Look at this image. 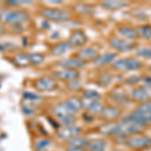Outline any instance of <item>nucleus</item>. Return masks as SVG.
Segmentation results:
<instances>
[{
	"label": "nucleus",
	"mask_w": 151,
	"mask_h": 151,
	"mask_svg": "<svg viewBox=\"0 0 151 151\" xmlns=\"http://www.w3.org/2000/svg\"><path fill=\"white\" fill-rule=\"evenodd\" d=\"M127 117L140 126L145 127L148 123L151 122V101L143 103Z\"/></svg>",
	"instance_id": "1"
},
{
	"label": "nucleus",
	"mask_w": 151,
	"mask_h": 151,
	"mask_svg": "<svg viewBox=\"0 0 151 151\" xmlns=\"http://www.w3.org/2000/svg\"><path fill=\"white\" fill-rule=\"evenodd\" d=\"M29 19L27 12L23 10H8L5 9L0 13V20L4 23H9L12 25H16L26 22Z\"/></svg>",
	"instance_id": "2"
},
{
	"label": "nucleus",
	"mask_w": 151,
	"mask_h": 151,
	"mask_svg": "<svg viewBox=\"0 0 151 151\" xmlns=\"http://www.w3.org/2000/svg\"><path fill=\"white\" fill-rule=\"evenodd\" d=\"M40 14L47 20L50 21H65L70 18V10L64 8H57V7H47L40 11Z\"/></svg>",
	"instance_id": "3"
},
{
	"label": "nucleus",
	"mask_w": 151,
	"mask_h": 151,
	"mask_svg": "<svg viewBox=\"0 0 151 151\" xmlns=\"http://www.w3.org/2000/svg\"><path fill=\"white\" fill-rule=\"evenodd\" d=\"M33 86L40 92H52L57 89L58 85L55 80L52 77H41L35 80Z\"/></svg>",
	"instance_id": "4"
},
{
	"label": "nucleus",
	"mask_w": 151,
	"mask_h": 151,
	"mask_svg": "<svg viewBox=\"0 0 151 151\" xmlns=\"http://www.w3.org/2000/svg\"><path fill=\"white\" fill-rule=\"evenodd\" d=\"M127 144L130 148L135 150H143L151 147V138L148 136H137L127 140Z\"/></svg>",
	"instance_id": "5"
},
{
	"label": "nucleus",
	"mask_w": 151,
	"mask_h": 151,
	"mask_svg": "<svg viewBox=\"0 0 151 151\" xmlns=\"http://www.w3.org/2000/svg\"><path fill=\"white\" fill-rule=\"evenodd\" d=\"M82 133V129L77 126H67L63 129H60L57 133V136L60 140L63 141H69L75 137H78Z\"/></svg>",
	"instance_id": "6"
},
{
	"label": "nucleus",
	"mask_w": 151,
	"mask_h": 151,
	"mask_svg": "<svg viewBox=\"0 0 151 151\" xmlns=\"http://www.w3.org/2000/svg\"><path fill=\"white\" fill-rule=\"evenodd\" d=\"M141 67V63L137 58H123V60H117L113 65V68L117 70H137Z\"/></svg>",
	"instance_id": "7"
},
{
	"label": "nucleus",
	"mask_w": 151,
	"mask_h": 151,
	"mask_svg": "<svg viewBox=\"0 0 151 151\" xmlns=\"http://www.w3.org/2000/svg\"><path fill=\"white\" fill-rule=\"evenodd\" d=\"M52 113L57 117L58 120V119L65 118V117H68V116H75L74 112L70 110V108L68 106L65 101L55 105L52 109Z\"/></svg>",
	"instance_id": "8"
},
{
	"label": "nucleus",
	"mask_w": 151,
	"mask_h": 151,
	"mask_svg": "<svg viewBox=\"0 0 151 151\" xmlns=\"http://www.w3.org/2000/svg\"><path fill=\"white\" fill-rule=\"evenodd\" d=\"M55 78H57L58 80L62 81H68V82H73L79 78V73L76 70H69V69H62L55 70L53 73Z\"/></svg>",
	"instance_id": "9"
},
{
	"label": "nucleus",
	"mask_w": 151,
	"mask_h": 151,
	"mask_svg": "<svg viewBox=\"0 0 151 151\" xmlns=\"http://www.w3.org/2000/svg\"><path fill=\"white\" fill-rule=\"evenodd\" d=\"M63 69H69V70H76L81 69L85 65V62L80 60L79 58H65V60H62L58 64Z\"/></svg>",
	"instance_id": "10"
},
{
	"label": "nucleus",
	"mask_w": 151,
	"mask_h": 151,
	"mask_svg": "<svg viewBox=\"0 0 151 151\" xmlns=\"http://www.w3.org/2000/svg\"><path fill=\"white\" fill-rule=\"evenodd\" d=\"M111 47L119 52H126V50H130L134 47V43L131 41H126L118 37H113L110 40Z\"/></svg>",
	"instance_id": "11"
},
{
	"label": "nucleus",
	"mask_w": 151,
	"mask_h": 151,
	"mask_svg": "<svg viewBox=\"0 0 151 151\" xmlns=\"http://www.w3.org/2000/svg\"><path fill=\"white\" fill-rule=\"evenodd\" d=\"M88 41L87 35H85L84 31L81 30H76L70 35L69 42L70 43L72 47H82V45H86Z\"/></svg>",
	"instance_id": "12"
},
{
	"label": "nucleus",
	"mask_w": 151,
	"mask_h": 151,
	"mask_svg": "<svg viewBox=\"0 0 151 151\" xmlns=\"http://www.w3.org/2000/svg\"><path fill=\"white\" fill-rule=\"evenodd\" d=\"M77 55L83 62L88 60H95V58L98 57V50H97V48H95L93 47H86V48H83V50H80L78 52Z\"/></svg>",
	"instance_id": "13"
},
{
	"label": "nucleus",
	"mask_w": 151,
	"mask_h": 151,
	"mask_svg": "<svg viewBox=\"0 0 151 151\" xmlns=\"http://www.w3.org/2000/svg\"><path fill=\"white\" fill-rule=\"evenodd\" d=\"M100 132L105 134V135H120L121 134L120 124H115L112 122L107 123L100 127Z\"/></svg>",
	"instance_id": "14"
},
{
	"label": "nucleus",
	"mask_w": 151,
	"mask_h": 151,
	"mask_svg": "<svg viewBox=\"0 0 151 151\" xmlns=\"http://www.w3.org/2000/svg\"><path fill=\"white\" fill-rule=\"evenodd\" d=\"M100 114H101V117L103 120L112 121L120 115V110L115 108V107H105V108L102 109Z\"/></svg>",
	"instance_id": "15"
},
{
	"label": "nucleus",
	"mask_w": 151,
	"mask_h": 151,
	"mask_svg": "<svg viewBox=\"0 0 151 151\" xmlns=\"http://www.w3.org/2000/svg\"><path fill=\"white\" fill-rule=\"evenodd\" d=\"M82 105L87 111L91 112V113H101L103 106L99 101H90L87 99L82 100Z\"/></svg>",
	"instance_id": "16"
},
{
	"label": "nucleus",
	"mask_w": 151,
	"mask_h": 151,
	"mask_svg": "<svg viewBox=\"0 0 151 151\" xmlns=\"http://www.w3.org/2000/svg\"><path fill=\"white\" fill-rule=\"evenodd\" d=\"M73 47L70 45L69 41H62V42H58L57 45H55L50 50L52 55H63L65 52H68Z\"/></svg>",
	"instance_id": "17"
},
{
	"label": "nucleus",
	"mask_w": 151,
	"mask_h": 151,
	"mask_svg": "<svg viewBox=\"0 0 151 151\" xmlns=\"http://www.w3.org/2000/svg\"><path fill=\"white\" fill-rule=\"evenodd\" d=\"M88 142L89 140L86 138L78 136L68 141V149H83L84 147H87Z\"/></svg>",
	"instance_id": "18"
},
{
	"label": "nucleus",
	"mask_w": 151,
	"mask_h": 151,
	"mask_svg": "<svg viewBox=\"0 0 151 151\" xmlns=\"http://www.w3.org/2000/svg\"><path fill=\"white\" fill-rule=\"evenodd\" d=\"M132 96L135 101L138 102H147L150 98V94L148 93V91L143 87L136 88L133 90Z\"/></svg>",
	"instance_id": "19"
},
{
	"label": "nucleus",
	"mask_w": 151,
	"mask_h": 151,
	"mask_svg": "<svg viewBox=\"0 0 151 151\" xmlns=\"http://www.w3.org/2000/svg\"><path fill=\"white\" fill-rule=\"evenodd\" d=\"M87 148L90 151H105L106 149V142L102 139H94L88 142Z\"/></svg>",
	"instance_id": "20"
},
{
	"label": "nucleus",
	"mask_w": 151,
	"mask_h": 151,
	"mask_svg": "<svg viewBox=\"0 0 151 151\" xmlns=\"http://www.w3.org/2000/svg\"><path fill=\"white\" fill-rule=\"evenodd\" d=\"M65 103L68 104V106L70 108V110L74 112V114H77L78 112L81 111L83 108L82 105V100H80L77 97H70V99L65 100Z\"/></svg>",
	"instance_id": "21"
},
{
	"label": "nucleus",
	"mask_w": 151,
	"mask_h": 151,
	"mask_svg": "<svg viewBox=\"0 0 151 151\" xmlns=\"http://www.w3.org/2000/svg\"><path fill=\"white\" fill-rule=\"evenodd\" d=\"M115 57L116 55L114 53H105L103 55H98L94 60V64L98 65V67H102V65H105L109 64V63H111L115 58Z\"/></svg>",
	"instance_id": "22"
},
{
	"label": "nucleus",
	"mask_w": 151,
	"mask_h": 151,
	"mask_svg": "<svg viewBox=\"0 0 151 151\" xmlns=\"http://www.w3.org/2000/svg\"><path fill=\"white\" fill-rule=\"evenodd\" d=\"M13 62L18 67H27V65H30L28 55H25V53H19V55H15L13 58Z\"/></svg>",
	"instance_id": "23"
},
{
	"label": "nucleus",
	"mask_w": 151,
	"mask_h": 151,
	"mask_svg": "<svg viewBox=\"0 0 151 151\" xmlns=\"http://www.w3.org/2000/svg\"><path fill=\"white\" fill-rule=\"evenodd\" d=\"M119 33H120L123 37L127 38V40H134V38L137 36L136 30H134L132 28L126 27V26H123V27L119 28Z\"/></svg>",
	"instance_id": "24"
},
{
	"label": "nucleus",
	"mask_w": 151,
	"mask_h": 151,
	"mask_svg": "<svg viewBox=\"0 0 151 151\" xmlns=\"http://www.w3.org/2000/svg\"><path fill=\"white\" fill-rule=\"evenodd\" d=\"M28 58H29V63H30V65H40L41 63L45 60V57H43L42 55H40V53H37V52L29 53Z\"/></svg>",
	"instance_id": "25"
},
{
	"label": "nucleus",
	"mask_w": 151,
	"mask_h": 151,
	"mask_svg": "<svg viewBox=\"0 0 151 151\" xmlns=\"http://www.w3.org/2000/svg\"><path fill=\"white\" fill-rule=\"evenodd\" d=\"M126 2L124 1H112V0H108V1H104L103 2V6L106 7L108 9H117L123 7L126 5Z\"/></svg>",
	"instance_id": "26"
},
{
	"label": "nucleus",
	"mask_w": 151,
	"mask_h": 151,
	"mask_svg": "<svg viewBox=\"0 0 151 151\" xmlns=\"http://www.w3.org/2000/svg\"><path fill=\"white\" fill-rule=\"evenodd\" d=\"M22 112L24 115L26 116H32L35 113V106L32 104V102L27 101V103H25L22 106Z\"/></svg>",
	"instance_id": "27"
},
{
	"label": "nucleus",
	"mask_w": 151,
	"mask_h": 151,
	"mask_svg": "<svg viewBox=\"0 0 151 151\" xmlns=\"http://www.w3.org/2000/svg\"><path fill=\"white\" fill-rule=\"evenodd\" d=\"M101 96L94 90H87L84 93V99L90 100V101H99Z\"/></svg>",
	"instance_id": "28"
},
{
	"label": "nucleus",
	"mask_w": 151,
	"mask_h": 151,
	"mask_svg": "<svg viewBox=\"0 0 151 151\" xmlns=\"http://www.w3.org/2000/svg\"><path fill=\"white\" fill-rule=\"evenodd\" d=\"M136 32H139V35L144 38L151 37V26L150 25H143L138 27Z\"/></svg>",
	"instance_id": "29"
},
{
	"label": "nucleus",
	"mask_w": 151,
	"mask_h": 151,
	"mask_svg": "<svg viewBox=\"0 0 151 151\" xmlns=\"http://www.w3.org/2000/svg\"><path fill=\"white\" fill-rule=\"evenodd\" d=\"M50 139H40L35 143V149L41 150V149H47V147L50 145Z\"/></svg>",
	"instance_id": "30"
},
{
	"label": "nucleus",
	"mask_w": 151,
	"mask_h": 151,
	"mask_svg": "<svg viewBox=\"0 0 151 151\" xmlns=\"http://www.w3.org/2000/svg\"><path fill=\"white\" fill-rule=\"evenodd\" d=\"M23 98L26 101H30V102H35L37 100H40L41 97L40 95L35 94V93H31V92H24L23 93Z\"/></svg>",
	"instance_id": "31"
},
{
	"label": "nucleus",
	"mask_w": 151,
	"mask_h": 151,
	"mask_svg": "<svg viewBox=\"0 0 151 151\" xmlns=\"http://www.w3.org/2000/svg\"><path fill=\"white\" fill-rule=\"evenodd\" d=\"M137 55L147 58H151V50L147 47H141L137 50Z\"/></svg>",
	"instance_id": "32"
},
{
	"label": "nucleus",
	"mask_w": 151,
	"mask_h": 151,
	"mask_svg": "<svg viewBox=\"0 0 151 151\" xmlns=\"http://www.w3.org/2000/svg\"><path fill=\"white\" fill-rule=\"evenodd\" d=\"M110 82H111V77L110 76H108V75H103L101 78L99 79V84L101 85V86H103V87H107L109 84H110Z\"/></svg>",
	"instance_id": "33"
},
{
	"label": "nucleus",
	"mask_w": 151,
	"mask_h": 151,
	"mask_svg": "<svg viewBox=\"0 0 151 151\" xmlns=\"http://www.w3.org/2000/svg\"><path fill=\"white\" fill-rule=\"evenodd\" d=\"M139 81H140V78L134 76V77L129 78V79L127 80V83H128V84H135V83H138Z\"/></svg>",
	"instance_id": "34"
},
{
	"label": "nucleus",
	"mask_w": 151,
	"mask_h": 151,
	"mask_svg": "<svg viewBox=\"0 0 151 151\" xmlns=\"http://www.w3.org/2000/svg\"><path fill=\"white\" fill-rule=\"evenodd\" d=\"M144 83H145L146 85H147L148 87H150V88H151V77L145 78V79H144Z\"/></svg>",
	"instance_id": "35"
},
{
	"label": "nucleus",
	"mask_w": 151,
	"mask_h": 151,
	"mask_svg": "<svg viewBox=\"0 0 151 151\" xmlns=\"http://www.w3.org/2000/svg\"><path fill=\"white\" fill-rule=\"evenodd\" d=\"M4 32H5V30H4V27H3V26L0 25V36H1L2 35H3Z\"/></svg>",
	"instance_id": "36"
},
{
	"label": "nucleus",
	"mask_w": 151,
	"mask_h": 151,
	"mask_svg": "<svg viewBox=\"0 0 151 151\" xmlns=\"http://www.w3.org/2000/svg\"><path fill=\"white\" fill-rule=\"evenodd\" d=\"M68 151H83V149H68Z\"/></svg>",
	"instance_id": "37"
},
{
	"label": "nucleus",
	"mask_w": 151,
	"mask_h": 151,
	"mask_svg": "<svg viewBox=\"0 0 151 151\" xmlns=\"http://www.w3.org/2000/svg\"><path fill=\"white\" fill-rule=\"evenodd\" d=\"M150 70H151V69H150Z\"/></svg>",
	"instance_id": "38"
}]
</instances>
